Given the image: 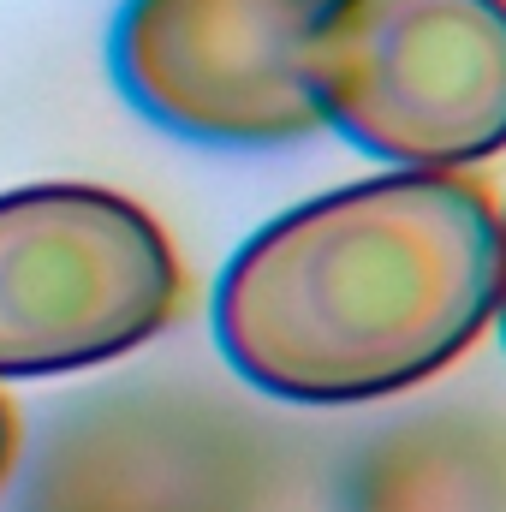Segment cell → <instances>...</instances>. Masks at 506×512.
<instances>
[{
	"label": "cell",
	"mask_w": 506,
	"mask_h": 512,
	"mask_svg": "<svg viewBox=\"0 0 506 512\" xmlns=\"http://www.w3.org/2000/svg\"><path fill=\"white\" fill-rule=\"evenodd\" d=\"M346 512H506V417L435 405L364 447Z\"/></svg>",
	"instance_id": "8992f818"
},
{
	"label": "cell",
	"mask_w": 506,
	"mask_h": 512,
	"mask_svg": "<svg viewBox=\"0 0 506 512\" xmlns=\"http://www.w3.org/2000/svg\"><path fill=\"white\" fill-rule=\"evenodd\" d=\"M179 298V251L143 203L66 179L0 191V382L114 364Z\"/></svg>",
	"instance_id": "3957f363"
},
{
	"label": "cell",
	"mask_w": 506,
	"mask_h": 512,
	"mask_svg": "<svg viewBox=\"0 0 506 512\" xmlns=\"http://www.w3.org/2000/svg\"><path fill=\"white\" fill-rule=\"evenodd\" d=\"M322 0H126L114 84L149 126L209 149H274L322 131L304 48Z\"/></svg>",
	"instance_id": "277c9868"
},
{
	"label": "cell",
	"mask_w": 506,
	"mask_h": 512,
	"mask_svg": "<svg viewBox=\"0 0 506 512\" xmlns=\"http://www.w3.org/2000/svg\"><path fill=\"white\" fill-rule=\"evenodd\" d=\"M304 72L322 126L393 173L506 155V0H322Z\"/></svg>",
	"instance_id": "7a4b0ae2"
},
{
	"label": "cell",
	"mask_w": 506,
	"mask_h": 512,
	"mask_svg": "<svg viewBox=\"0 0 506 512\" xmlns=\"http://www.w3.org/2000/svg\"><path fill=\"white\" fill-rule=\"evenodd\" d=\"M495 328L506 340V209H501V286H495Z\"/></svg>",
	"instance_id": "ba28073f"
},
{
	"label": "cell",
	"mask_w": 506,
	"mask_h": 512,
	"mask_svg": "<svg viewBox=\"0 0 506 512\" xmlns=\"http://www.w3.org/2000/svg\"><path fill=\"white\" fill-rule=\"evenodd\" d=\"M501 203L471 173L334 185L233 251L215 346L268 399L370 405L459 364L495 322Z\"/></svg>",
	"instance_id": "6da1fadb"
},
{
	"label": "cell",
	"mask_w": 506,
	"mask_h": 512,
	"mask_svg": "<svg viewBox=\"0 0 506 512\" xmlns=\"http://www.w3.org/2000/svg\"><path fill=\"white\" fill-rule=\"evenodd\" d=\"M251 489L233 435L197 417L131 411L54 447L36 512H245Z\"/></svg>",
	"instance_id": "5b68a950"
},
{
	"label": "cell",
	"mask_w": 506,
	"mask_h": 512,
	"mask_svg": "<svg viewBox=\"0 0 506 512\" xmlns=\"http://www.w3.org/2000/svg\"><path fill=\"white\" fill-rule=\"evenodd\" d=\"M12 453H18V417H12V405H6V393H0V483H6V471H12Z\"/></svg>",
	"instance_id": "52a82bcc"
}]
</instances>
